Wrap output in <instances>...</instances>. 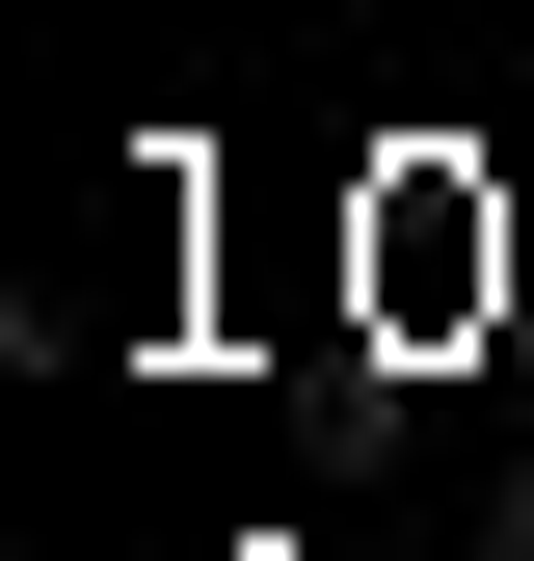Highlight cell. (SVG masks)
Segmentation results:
<instances>
[]
</instances>
